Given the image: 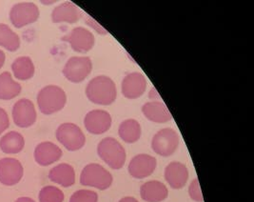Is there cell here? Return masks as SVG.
I'll use <instances>...</instances> for the list:
<instances>
[{"instance_id":"obj_1","label":"cell","mask_w":254,"mask_h":202,"mask_svg":"<svg viewBox=\"0 0 254 202\" xmlns=\"http://www.w3.org/2000/svg\"><path fill=\"white\" fill-rule=\"evenodd\" d=\"M86 95L94 104L103 106L111 105L117 97L116 83L109 76H95L87 85Z\"/></svg>"},{"instance_id":"obj_2","label":"cell","mask_w":254,"mask_h":202,"mask_svg":"<svg viewBox=\"0 0 254 202\" xmlns=\"http://www.w3.org/2000/svg\"><path fill=\"white\" fill-rule=\"evenodd\" d=\"M67 95L65 91L57 85H48L37 95V104L44 115H53L65 107Z\"/></svg>"},{"instance_id":"obj_3","label":"cell","mask_w":254,"mask_h":202,"mask_svg":"<svg viewBox=\"0 0 254 202\" xmlns=\"http://www.w3.org/2000/svg\"><path fill=\"white\" fill-rule=\"evenodd\" d=\"M97 154L108 166L114 170L123 168L127 158L125 148L114 137H105L98 143Z\"/></svg>"},{"instance_id":"obj_4","label":"cell","mask_w":254,"mask_h":202,"mask_svg":"<svg viewBox=\"0 0 254 202\" xmlns=\"http://www.w3.org/2000/svg\"><path fill=\"white\" fill-rule=\"evenodd\" d=\"M114 181L112 174L97 163H90L84 167L80 175V183L83 186L93 187L98 190L109 189Z\"/></svg>"},{"instance_id":"obj_5","label":"cell","mask_w":254,"mask_h":202,"mask_svg":"<svg viewBox=\"0 0 254 202\" xmlns=\"http://www.w3.org/2000/svg\"><path fill=\"white\" fill-rule=\"evenodd\" d=\"M58 141L61 143L68 151H78L84 147L86 136L80 128L74 123L61 124L56 133Z\"/></svg>"},{"instance_id":"obj_6","label":"cell","mask_w":254,"mask_h":202,"mask_svg":"<svg viewBox=\"0 0 254 202\" xmlns=\"http://www.w3.org/2000/svg\"><path fill=\"white\" fill-rule=\"evenodd\" d=\"M180 143L177 132L172 128H164L157 132L151 140V148L154 153L161 156L174 155Z\"/></svg>"},{"instance_id":"obj_7","label":"cell","mask_w":254,"mask_h":202,"mask_svg":"<svg viewBox=\"0 0 254 202\" xmlns=\"http://www.w3.org/2000/svg\"><path fill=\"white\" fill-rule=\"evenodd\" d=\"M93 62L89 57H71L66 62L62 72L72 83H80L92 72Z\"/></svg>"},{"instance_id":"obj_8","label":"cell","mask_w":254,"mask_h":202,"mask_svg":"<svg viewBox=\"0 0 254 202\" xmlns=\"http://www.w3.org/2000/svg\"><path fill=\"white\" fill-rule=\"evenodd\" d=\"M38 17L39 9L33 2L17 3L12 6L10 11V20L17 29L34 23Z\"/></svg>"},{"instance_id":"obj_9","label":"cell","mask_w":254,"mask_h":202,"mask_svg":"<svg viewBox=\"0 0 254 202\" xmlns=\"http://www.w3.org/2000/svg\"><path fill=\"white\" fill-rule=\"evenodd\" d=\"M62 40L68 42L74 52L81 54L91 51L95 44V37L93 33L83 27L72 29L69 34L62 37Z\"/></svg>"},{"instance_id":"obj_10","label":"cell","mask_w":254,"mask_h":202,"mask_svg":"<svg viewBox=\"0 0 254 202\" xmlns=\"http://www.w3.org/2000/svg\"><path fill=\"white\" fill-rule=\"evenodd\" d=\"M36 111L34 103L27 99H19L12 107V119L16 126L20 128H28L35 124L36 121Z\"/></svg>"},{"instance_id":"obj_11","label":"cell","mask_w":254,"mask_h":202,"mask_svg":"<svg viewBox=\"0 0 254 202\" xmlns=\"http://www.w3.org/2000/svg\"><path fill=\"white\" fill-rule=\"evenodd\" d=\"M113 119L111 115L104 110H93L87 113L84 118L86 130L93 135H102L112 127Z\"/></svg>"},{"instance_id":"obj_12","label":"cell","mask_w":254,"mask_h":202,"mask_svg":"<svg viewBox=\"0 0 254 202\" xmlns=\"http://www.w3.org/2000/svg\"><path fill=\"white\" fill-rule=\"evenodd\" d=\"M21 162L12 157L0 159V182L6 186H13L23 178Z\"/></svg>"},{"instance_id":"obj_13","label":"cell","mask_w":254,"mask_h":202,"mask_svg":"<svg viewBox=\"0 0 254 202\" xmlns=\"http://www.w3.org/2000/svg\"><path fill=\"white\" fill-rule=\"evenodd\" d=\"M157 166V160L154 156L140 154L131 158L128 164V173L134 179H146L153 174Z\"/></svg>"},{"instance_id":"obj_14","label":"cell","mask_w":254,"mask_h":202,"mask_svg":"<svg viewBox=\"0 0 254 202\" xmlns=\"http://www.w3.org/2000/svg\"><path fill=\"white\" fill-rule=\"evenodd\" d=\"M122 95L127 99H136L146 92V77L138 71H133L127 74L121 85Z\"/></svg>"},{"instance_id":"obj_15","label":"cell","mask_w":254,"mask_h":202,"mask_svg":"<svg viewBox=\"0 0 254 202\" xmlns=\"http://www.w3.org/2000/svg\"><path fill=\"white\" fill-rule=\"evenodd\" d=\"M62 150L57 144L45 141L39 143L35 149V159L40 166H49L58 161L62 156Z\"/></svg>"},{"instance_id":"obj_16","label":"cell","mask_w":254,"mask_h":202,"mask_svg":"<svg viewBox=\"0 0 254 202\" xmlns=\"http://www.w3.org/2000/svg\"><path fill=\"white\" fill-rule=\"evenodd\" d=\"M165 179L173 189H182L188 182L189 170L181 162H171L165 169Z\"/></svg>"},{"instance_id":"obj_17","label":"cell","mask_w":254,"mask_h":202,"mask_svg":"<svg viewBox=\"0 0 254 202\" xmlns=\"http://www.w3.org/2000/svg\"><path fill=\"white\" fill-rule=\"evenodd\" d=\"M140 196L145 202H162L168 198L169 190L161 181L150 180L141 186Z\"/></svg>"},{"instance_id":"obj_18","label":"cell","mask_w":254,"mask_h":202,"mask_svg":"<svg viewBox=\"0 0 254 202\" xmlns=\"http://www.w3.org/2000/svg\"><path fill=\"white\" fill-rule=\"evenodd\" d=\"M80 16L79 9L69 1L58 5L52 12V20L54 23H76Z\"/></svg>"},{"instance_id":"obj_19","label":"cell","mask_w":254,"mask_h":202,"mask_svg":"<svg viewBox=\"0 0 254 202\" xmlns=\"http://www.w3.org/2000/svg\"><path fill=\"white\" fill-rule=\"evenodd\" d=\"M142 113L147 119L155 123H166L173 119L169 109L161 101L147 102L142 107Z\"/></svg>"},{"instance_id":"obj_20","label":"cell","mask_w":254,"mask_h":202,"mask_svg":"<svg viewBox=\"0 0 254 202\" xmlns=\"http://www.w3.org/2000/svg\"><path fill=\"white\" fill-rule=\"evenodd\" d=\"M49 179L62 187L68 188L75 183V172L71 165L68 163H61L51 169Z\"/></svg>"},{"instance_id":"obj_21","label":"cell","mask_w":254,"mask_h":202,"mask_svg":"<svg viewBox=\"0 0 254 202\" xmlns=\"http://www.w3.org/2000/svg\"><path fill=\"white\" fill-rule=\"evenodd\" d=\"M25 139L18 132L7 133L0 138V149L5 154H17L23 150Z\"/></svg>"},{"instance_id":"obj_22","label":"cell","mask_w":254,"mask_h":202,"mask_svg":"<svg viewBox=\"0 0 254 202\" xmlns=\"http://www.w3.org/2000/svg\"><path fill=\"white\" fill-rule=\"evenodd\" d=\"M118 135L124 142L135 143L138 141L142 135L141 125L135 119H126L119 125Z\"/></svg>"},{"instance_id":"obj_23","label":"cell","mask_w":254,"mask_h":202,"mask_svg":"<svg viewBox=\"0 0 254 202\" xmlns=\"http://www.w3.org/2000/svg\"><path fill=\"white\" fill-rule=\"evenodd\" d=\"M21 85L12 79L9 71H4L0 74V99H12L21 93Z\"/></svg>"},{"instance_id":"obj_24","label":"cell","mask_w":254,"mask_h":202,"mask_svg":"<svg viewBox=\"0 0 254 202\" xmlns=\"http://www.w3.org/2000/svg\"><path fill=\"white\" fill-rule=\"evenodd\" d=\"M12 70L15 78L29 80L35 74V65L29 57H20L12 62Z\"/></svg>"},{"instance_id":"obj_25","label":"cell","mask_w":254,"mask_h":202,"mask_svg":"<svg viewBox=\"0 0 254 202\" xmlns=\"http://www.w3.org/2000/svg\"><path fill=\"white\" fill-rule=\"evenodd\" d=\"M0 46L9 52H15L20 47V38L12 29L4 23H0Z\"/></svg>"},{"instance_id":"obj_26","label":"cell","mask_w":254,"mask_h":202,"mask_svg":"<svg viewBox=\"0 0 254 202\" xmlns=\"http://www.w3.org/2000/svg\"><path fill=\"white\" fill-rule=\"evenodd\" d=\"M38 199L40 202H63L65 196L58 187L45 186L39 192Z\"/></svg>"},{"instance_id":"obj_27","label":"cell","mask_w":254,"mask_h":202,"mask_svg":"<svg viewBox=\"0 0 254 202\" xmlns=\"http://www.w3.org/2000/svg\"><path fill=\"white\" fill-rule=\"evenodd\" d=\"M69 202H98V195L94 191H76L69 198Z\"/></svg>"},{"instance_id":"obj_28","label":"cell","mask_w":254,"mask_h":202,"mask_svg":"<svg viewBox=\"0 0 254 202\" xmlns=\"http://www.w3.org/2000/svg\"><path fill=\"white\" fill-rule=\"evenodd\" d=\"M189 194L192 201L196 202H204L203 194H202L198 179H194L191 181V183L189 187Z\"/></svg>"},{"instance_id":"obj_29","label":"cell","mask_w":254,"mask_h":202,"mask_svg":"<svg viewBox=\"0 0 254 202\" xmlns=\"http://www.w3.org/2000/svg\"><path fill=\"white\" fill-rule=\"evenodd\" d=\"M10 126V120L8 114L2 108H0V135L4 131H6Z\"/></svg>"},{"instance_id":"obj_30","label":"cell","mask_w":254,"mask_h":202,"mask_svg":"<svg viewBox=\"0 0 254 202\" xmlns=\"http://www.w3.org/2000/svg\"><path fill=\"white\" fill-rule=\"evenodd\" d=\"M118 202H139L136 199L132 198V197H125L123 199H121Z\"/></svg>"},{"instance_id":"obj_31","label":"cell","mask_w":254,"mask_h":202,"mask_svg":"<svg viewBox=\"0 0 254 202\" xmlns=\"http://www.w3.org/2000/svg\"><path fill=\"white\" fill-rule=\"evenodd\" d=\"M5 60H6L5 53L0 50V69L3 67V65H4V63H5Z\"/></svg>"},{"instance_id":"obj_32","label":"cell","mask_w":254,"mask_h":202,"mask_svg":"<svg viewBox=\"0 0 254 202\" xmlns=\"http://www.w3.org/2000/svg\"><path fill=\"white\" fill-rule=\"evenodd\" d=\"M14 202H35L33 199L31 198H27V197H22V198H19L17 199Z\"/></svg>"}]
</instances>
